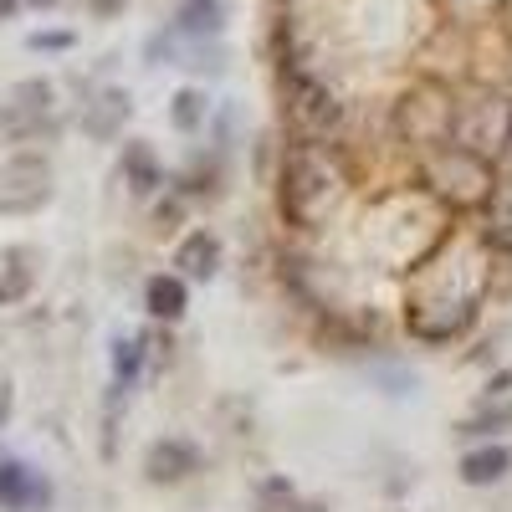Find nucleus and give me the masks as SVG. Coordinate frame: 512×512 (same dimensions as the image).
<instances>
[{"label": "nucleus", "mask_w": 512, "mask_h": 512, "mask_svg": "<svg viewBox=\"0 0 512 512\" xmlns=\"http://www.w3.org/2000/svg\"><path fill=\"white\" fill-rule=\"evenodd\" d=\"M47 502H52L47 477H36L31 466H21V461H0V507L6 512H36Z\"/></svg>", "instance_id": "6e6552de"}, {"label": "nucleus", "mask_w": 512, "mask_h": 512, "mask_svg": "<svg viewBox=\"0 0 512 512\" xmlns=\"http://www.w3.org/2000/svg\"><path fill=\"white\" fill-rule=\"evenodd\" d=\"M144 344H149V338H118V344H113V379H118V390H128V384L139 379Z\"/></svg>", "instance_id": "6ab92c4d"}, {"label": "nucleus", "mask_w": 512, "mask_h": 512, "mask_svg": "<svg viewBox=\"0 0 512 512\" xmlns=\"http://www.w3.org/2000/svg\"><path fill=\"white\" fill-rule=\"evenodd\" d=\"M16 6H21V0H0V21H6V16H16Z\"/></svg>", "instance_id": "393cba45"}, {"label": "nucleus", "mask_w": 512, "mask_h": 512, "mask_svg": "<svg viewBox=\"0 0 512 512\" xmlns=\"http://www.w3.org/2000/svg\"><path fill=\"white\" fill-rule=\"evenodd\" d=\"M144 303H149V313L154 318H180L185 313V303H190V297H185V282L180 277H154L149 287H144Z\"/></svg>", "instance_id": "dca6fc26"}, {"label": "nucleus", "mask_w": 512, "mask_h": 512, "mask_svg": "<svg viewBox=\"0 0 512 512\" xmlns=\"http://www.w3.org/2000/svg\"><path fill=\"white\" fill-rule=\"evenodd\" d=\"M502 159H507V169H512V134H507V149H502Z\"/></svg>", "instance_id": "bb28decb"}, {"label": "nucleus", "mask_w": 512, "mask_h": 512, "mask_svg": "<svg viewBox=\"0 0 512 512\" xmlns=\"http://www.w3.org/2000/svg\"><path fill=\"white\" fill-rule=\"evenodd\" d=\"M123 118H128V93L123 88H98L88 113H82V128H88L93 139H113L123 128Z\"/></svg>", "instance_id": "f8f14e48"}, {"label": "nucleus", "mask_w": 512, "mask_h": 512, "mask_svg": "<svg viewBox=\"0 0 512 512\" xmlns=\"http://www.w3.org/2000/svg\"><path fill=\"white\" fill-rule=\"evenodd\" d=\"M6 420H11V379L0 374V425H6Z\"/></svg>", "instance_id": "5701e85b"}, {"label": "nucleus", "mask_w": 512, "mask_h": 512, "mask_svg": "<svg viewBox=\"0 0 512 512\" xmlns=\"http://www.w3.org/2000/svg\"><path fill=\"white\" fill-rule=\"evenodd\" d=\"M195 466H200V451H195L190 441H154L149 456H144V472H149V482H159V487L185 482Z\"/></svg>", "instance_id": "9b49d317"}, {"label": "nucleus", "mask_w": 512, "mask_h": 512, "mask_svg": "<svg viewBox=\"0 0 512 512\" xmlns=\"http://www.w3.org/2000/svg\"><path fill=\"white\" fill-rule=\"evenodd\" d=\"M512 134V98L507 93H477L472 103H456V128L451 144L472 149V154H502Z\"/></svg>", "instance_id": "20e7f679"}, {"label": "nucleus", "mask_w": 512, "mask_h": 512, "mask_svg": "<svg viewBox=\"0 0 512 512\" xmlns=\"http://www.w3.org/2000/svg\"><path fill=\"white\" fill-rule=\"evenodd\" d=\"M507 466H512V456H507L502 446L472 451V456H461V482H472V487H487V482L507 477Z\"/></svg>", "instance_id": "2eb2a0df"}, {"label": "nucleus", "mask_w": 512, "mask_h": 512, "mask_svg": "<svg viewBox=\"0 0 512 512\" xmlns=\"http://www.w3.org/2000/svg\"><path fill=\"white\" fill-rule=\"evenodd\" d=\"M226 16H231L226 0H180L169 31H175V41H216Z\"/></svg>", "instance_id": "1a4fd4ad"}, {"label": "nucleus", "mask_w": 512, "mask_h": 512, "mask_svg": "<svg viewBox=\"0 0 512 512\" xmlns=\"http://www.w3.org/2000/svg\"><path fill=\"white\" fill-rule=\"evenodd\" d=\"M344 200V169L323 144H297L282 164V210L292 226H323Z\"/></svg>", "instance_id": "f257e3e1"}, {"label": "nucleus", "mask_w": 512, "mask_h": 512, "mask_svg": "<svg viewBox=\"0 0 512 512\" xmlns=\"http://www.w3.org/2000/svg\"><path fill=\"white\" fill-rule=\"evenodd\" d=\"M52 195V169L36 154H16L0 164V210H36Z\"/></svg>", "instance_id": "423d86ee"}, {"label": "nucleus", "mask_w": 512, "mask_h": 512, "mask_svg": "<svg viewBox=\"0 0 512 512\" xmlns=\"http://www.w3.org/2000/svg\"><path fill=\"white\" fill-rule=\"evenodd\" d=\"M26 6H31V11H52V6H57V0H26Z\"/></svg>", "instance_id": "a878e982"}, {"label": "nucleus", "mask_w": 512, "mask_h": 512, "mask_svg": "<svg viewBox=\"0 0 512 512\" xmlns=\"http://www.w3.org/2000/svg\"><path fill=\"white\" fill-rule=\"evenodd\" d=\"M26 47H31V52H67V47H72V31H36Z\"/></svg>", "instance_id": "412c9836"}, {"label": "nucleus", "mask_w": 512, "mask_h": 512, "mask_svg": "<svg viewBox=\"0 0 512 512\" xmlns=\"http://www.w3.org/2000/svg\"><path fill=\"white\" fill-rule=\"evenodd\" d=\"M47 118H52V82H41V77L16 82L6 108H0V123H6L11 134H36Z\"/></svg>", "instance_id": "0eeeda50"}, {"label": "nucleus", "mask_w": 512, "mask_h": 512, "mask_svg": "<svg viewBox=\"0 0 512 512\" xmlns=\"http://www.w3.org/2000/svg\"><path fill=\"white\" fill-rule=\"evenodd\" d=\"M175 267H180L190 282L216 277V267H221V241L210 236V231H195V236H185V241H180V251H175Z\"/></svg>", "instance_id": "ddd939ff"}, {"label": "nucleus", "mask_w": 512, "mask_h": 512, "mask_svg": "<svg viewBox=\"0 0 512 512\" xmlns=\"http://www.w3.org/2000/svg\"><path fill=\"white\" fill-rule=\"evenodd\" d=\"M21 262H26V251H6V256H0V308L21 303V297L31 292V267H21Z\"/></svg>", "instance_id": "a211bd4d"}, {"label": "nucleus", "mask_w": 512, "mask_h": 512, "mask_svg": "<svg viewBox=\"0 0 512 512\" xmlns=\"http://www.w3.org/2000/svg\"><path fill=\"white\" fill-rule=\"evenodd\" d=\"M123 175H128V190H134V195H154V190H159V180H164V175H159L154 149H149V144H139V139L123 149Z\"/></svg>", "instance_id": "4468645a"}, {"label": "nucleus", "mask_w": 512, "mask_h": 512, "mask_svg": "<svg viewBox=\"0 0 512 512\" xmlns=\"http://www.w3.org/2000/svg\"><path fill=\"white\" fill-rule=\"evenodd\" d=\"M287 512H323V507H318V502H303V497H297V502H292Z\"/></svg>", "instance_id": "b1692460"}, {"label": "nucleus", "mask_w": 512, "mask_h": 512, "mask_svg": "<svg viewBox=\"0 0 512 512\" xmlns=\"http://www.w3.org/2000/svg\"><path fill=\"white\" fill-rule=\"evenodd\" d=\"M123 6H128V0H88V11H93L98 21H113V16H123Z\"/></svg>", "instance_id": "4be33fe9"}, {"label": "nucleus", "mask_w": 512, "mask_h": 512, "mask_svg": "<svg viewBox=\"0 0 512 512\" xmlns=\"http://www.w3.org/2000/svg\"><path fill=\"white\" fill-rule=\"evenodd\" d=\"M451 128H456V98L441 88V82H420V88L405 93L400 103V134L420 149H441L451 144Z\"/></svg>", "instance_id": "39448f33"}, {"label": "nucleus", "mask_w": 512, "mask_h": 512, "mask_svg": "<svg viewBox=\"0 0 512 512\" xmlns=\"http://www.w3.org/2000/svg\"><path fill=\"white\" fill-rule=\"evenodd\" d=\"M466 323H472V303H415L410 313V328L420 338H431V344H446Z\"/></svg>", "instance_id": "9d476101"}, {"label": "nucleus", "mask_w": 512, "mask_h": 512, "mask_svg": "<svg viewBox=\"0 0 512 512\" xmlns=\"http://www.w3.org/2000/svg\"><path fill=\"white\" fill-rule=\"evenodd\" d=\"M200 118H205V93L200 88H180L175 103H169V123H175L180 134H195Z\"/></svg>", "instance_id": "aec40b11"}, {"label": "nucleus", "mask_w": 512, "mask_h": 512, "mask_svg": "<svg viewBox=\"0 0 512 512\" xmlns=\"http://www.w3.org/2000/svg\"><path fill=\"white\" fill-rule=\"evenodd\" d=\"M282 108H287V128H292V139H303V144H328L338 128H344V103H338L318 77L308 72H297L287 67L282 72Z\"/></svg>", "instance_id": "f03ea898"}, {"label": "nucleus", "mask_w": 512, "mask_h": 512, "mask_svg": "<svg viewBox=\"0 0 512 512\" xmlns=\"http://www.w3.org/2000/svg\"><path fill=\"white\" fill-rule=\"evenodd\" d=\"M425 185H431L441 200L472 210V205H487L492 195V169L482 154L461 149V144H441V149H425Z\"/></svg>", "instance_id": "7ed1b4c3"}, {"label": "nucleus", "mask_w": 512, "mask_h": 512, "mask_svg": "<svg viewBox=\"0 0 512 512\" xmlns=\"http://www.w3.org/2000/svg\"><path fill=\"white\" fill-rule=\"evenodd\" d=\"M487 241L497 251H512V185H497L487 195Z\"/></svg>", "instance_id": "f3484780"}]
</instances>
